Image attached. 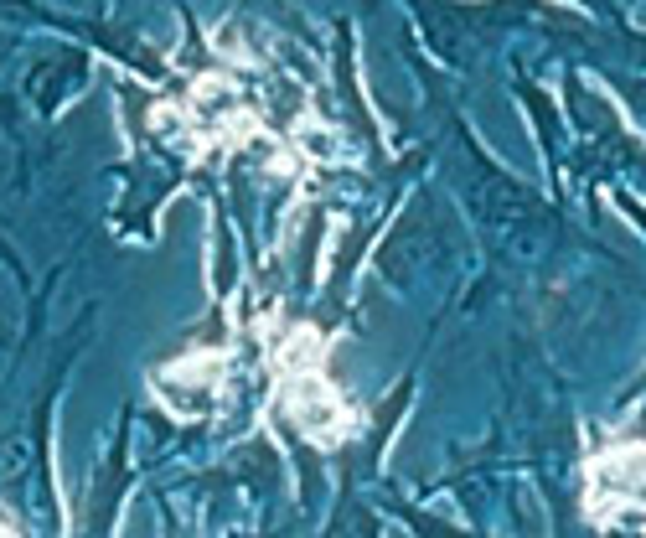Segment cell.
<instances>
[{
	"label": "cell",
	"mask_w": 646,
	"mask_h": 538,
	"mask_svg": "<svg viewBox=\"0 0 646 538\" xmlns=\"http://www.w3.org/2000/svg\"><path fill=\"white\" fill-rule=\"evenodd\" d=\"M274 368H280V404L305 440L331 451V445H342L352 435L357 414L342 404V394L321 373V332L316 326H295L280 342V352H274Z\"/></svg>",
	"instance_id": "cell-1"
},
{
	"label": "cell",
	"mask_w": 646,
	"mask_h": 538,
	"mask_svg": "<svg viewBox=\"0 0 646 538\" xmlns=\"http://www.w3.org/2000/svg\"><path fill=\"white\" fill-rule=\"evenodd\" d=\"M584 476H590L584 513L595 523H610L615 513H646V440L605 445Z\"/></svg>",
	"instance_id": "cell-2"
},
{
	"label": "cell",
	"mask_w": 646,
	"mask_h": 538,
	"mask_svg": "<svg viewBox=\"0 0 646 538\" xmlns=\"http://www.w3.org/2000/svg\"><path fill=\"white\" fill-rule=\"evenodd\" d=\"M0 538H21V533H16L11 523H0Z\"/></svg>",
	"instance_id": "cell-3"
}]
</instances>
